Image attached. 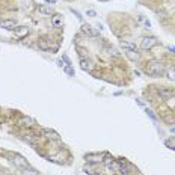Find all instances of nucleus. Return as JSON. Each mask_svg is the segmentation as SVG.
I'll use <instances>...</instances> for the list:
<instances>
[{"label": "nucleus", "mask_w": 175, "mask_h": 175, "mask_svg": "<svg viewBox=\"0 0 175 175\" xmlns=\"http://www.w3.org/2000/svg\"><path fill=\"white\" fill-rule=\"evenodd\" d=\"M80 67H82V69L83 71H88V73H92L94 71V68H95V63L91 61V59H80Z\"/></svg>", "instance_id": "nucleus-5"}, {"label": "nucleus", "mask_w": 175, "mask_h": 175, "mask_svg": "<svg viewBox=\"0 0 175 175\" xmlns=\"http://www.w3.org/2000/svg\"><path fill=\"white\" fill-rule=\"evenodd\" d=\"M156 42H157V39L154 38V36H146V38L142 39V42H140V48H144V50H150L152 46H156Z\"/></svg>", "instance_id": "nucleus-4"}, {"label": "nucleus", "mask_w": 175, "mask_h": 175, "mask_svg": "<svg viewBox=\"0 0 175 175\" xmlns=\"http://www.w3.org/2000/svg\"><path fill=\"white\" fill-rule=\"evenodd\" d=\"M103 161H104V165H106L107 169H110V171H118L119 163H116V161H115V159H112V157H106Z\"/></svg>", "instance_id": "nucleus-8"}, {"label": "nucleus", "mask_w": 175, "mask_h": 175, "mask_svg": "<svg viewBox=\"0 0 175 175\" xmlns=\"http://www.w3.org/2000/svg\"><path fill=\"white\" fill-rule=\"evenodd\" d=\"M42 133H44V136H46L48 140H54V142H59V140H61V136H59L56 131H53V130L44 129L42 130Z\"/></svg>", "instance_id": "nucleus-6"}, {"label": "nucleus", "mask_w": 175, "mask_h": 175, "mask_svg": "<svg viewBox=\"0 0 175 175\" xmlns=\"http://www.w3.org/2000/svg\"><path fill=\"white\" fill-rule=\"evenodd\" d=\"M39 12L44 15H52L53 14V8L52 6H39Z\"/></svg>", "instance_id": "nucleus-16"}, {"label": "nucleus", "mask_w": 175, "mask_h": 175, "mask_svg": "<svg viewBox=\"0 0 175 175\" xmlns=\"http://www.w3.org/2000/svg\"><path fill=\"white\" fill-rule=\"evenodd\" d=\"M63 71H65L68 76H74V71L71 69V67H65V68H63Z\"/></svg>", "instance_id": "nucleus-25"}, {"label": "nucleus", "mask_w": 175, "mask_h": 175, "mask_svg": "<svg viewBox=\"0 0 175 175\" xmlns=\"http://www.w3.org/2000/svg\"><path fill=\"white\" fill-rule=\"evenodd\" d=\"M14 33H15L17 38H24L27 33H29V27H26V26H20V27H15L14 29Z\"/></svg>", "instance_id": "nucleus-10"}, {"label": "nucleus", "mask_w": 175, "mask_h": 175, "mask_svg": "<svg viewBox=\"0 0 175 175\" xmlns=\"http://www.w3.org/2000/svg\"><path fill=\"white\" fill-rule=\"evenodd\" d=\"M92 175H103V174H92Z\"/></svg>", "instance_id": "nucleus-32"}, {"label": "nucleus", "mask_w": 175, "mask_h": 175, "mask_svg": "<svg viewBox=\"0 0 175 175\" xmlns=\"http://www.w3.org/2000/svg\"><path fill=\"white\" fill-rule=\"evenodd\" d=\"M167 79H169V80H174V82H175V68L167 69Z\"/></svg>", "instance_id": "nucleus-23"}, {"label": "nucleus", "mask_w": 175, "mask_h": 175, "mask_svg": "<svg viewBox=\"0 0 175 175\" xmlns=\"http://www.w3.org/2000/svg\"><path fill=\"white\" fill-rule=\"evenodd\" d=\"M0 26L5 27V29H8V30H14L17 27L15 21H12V20H2V21H0Z\"/></svg>", "instance_id": "nucleus-13"}, {"label": "nucleus", "mask_w": 175, "mask_h": 175, "mask_svg": "<svg viewBox=\"0 0 175 175\" xmlns=\"http://www.w3.org/2000/svg\"><path fill=\"white\" fill-rule=\"evenodd\" d=\"M100 2H107V0H100Z\"/></svg>", "instance_id": "nucleus-33"}, {"label": "nucleus", "mask_w": 175, "mask_h": 175, "mask_svg": "<svg viewBox=\"0 0 175 175\" xmlns=\"http://www.w3.org/2000/svg\"><path fill=\"white\" fill-rule=\"evenodd\" d=\"M23 171H24V175H41L38 171H35V169H32V167H29V166L24 167Z\"/></svg>", "instance_id": "nucleus-18"}, {"label": "nucleus", "mask_w": 175, "mask_h": 175, "mask_svg": "<svg viewBox=\"0 0 175 175\" xmlns=\"http://www.w3.org/2000/svg\"><path fill=\"white\" fill-rule=\"evenodd\" d=\"M103 157H104V154H88L85 159L88 163H100V161H103Z\"/></svg>", "instance_id": "nucleus-7"}, {"label": "nucleus", "mask_w": 175, "mask_h": 175, "mask_svg": "<svg viewBox=\"0 0 175 175\" xmlns=\"http://www.w3.org/2000/svg\"><path fill=\"white\" fill-rule=\"evenodd\" d=\"M171 131H172V133H175V127H172V129H171Z\"/></svg>", "instance_id": "nucleus-31"}, {"label": "nucleus", "mask_w": 175, "mask_h": 175, "mask_svg": "<svg viewBox=\"0 0 175 175\" xmlns=\"http://www.w3.org/2000/svg\"><path fill=\"white\" fill-rule=\"evenodd\" d=\"M106 52H107V54H110V56H115V57H118V56H119L118 50H115L113 47H106Z\"/></svg>", "instance_id": "nucleus-20"}, {"label": "nucleus", "mask_w": 175, "mask_h": 175, "mask_svg": "<svg viewBox=\"0 0 175 175\" xmlns=\"http://www.w3.org/2000/svg\"><path fill=\"white\" fill-rule=\"evenodd\" d=\"M82 32L86 33L88 36H92V38H94V36H97V32L92 30V27L91 26H88V24H83V26H82Z\"/></svg>", "instance_id": "nucleus-14"}, {"label": "nucleus", "mask_w": 175, "mask_h": 175, "mask_svg": "<svg viewBox=\"0 0 175 175\" xmlns=\"http://www.w3.org/2000/svg\"><path fill=\"white\" fill-rule=\"evenodd\" d=\"M69 11H71V12H73V14H74V15L77 17V18H79V20H82V15H80V12H79V11H76V9H69Z\"/></svg>", "instance_id": "nucleus-26"}, {"label": "nucleus", "mask_w": 175, "mask_h": 175, "mask_svg": "<svg viewBox=\"0 0 175 175\" xmlns=\"http://www.w3.org/2000/svg\"><path fill=\"white\" fill-rule=\"evenodd\" d=\"M145 71H146V74H150L151 77H161L163 74H165V68H163V65H161L160 62H156V61L150 62V63L146 65Z\"/></svg>", "instance_id": "nucleus-1"}, {"label": "nucleus", "mask_w": 175, "mask_h": 175, "mask_svg": "<svg viewBox=\"0 0 175 175\" xmlns=\"http://www.w3.org/2000/svg\"><path fill=\"white\" fill-rule=\"evenodd\" d=\"M20 127H32L33 125V119L32 118H27V116H23V118H20L18 122H17Z\"/></svg>", "instance_id": "nucleus-12"}, {"label": "nucleus", "mask_w": 175, "mask_h": 175, "mask_svg": "<svg viewBox=\"0 0 175 175\" xmlns=\"http://www.w3.org/2000/svg\"><path fill=\"white\" fill-rule=\"evenodd\" d=\"M125 54H127V57H129L130 61H137L139 59V53L137 52H133V50H127Z\"/></svg>", "instance_id": "nucleus-17"}, {"label": "nucleus", "mask_w": 175, "mask_h": 175, "mask_svg": "<svg viewBox=\"0 0 175 175\" xmlns=\"http://www.w3.org/2000/svg\"><path fill=\"white\" fill-rule=\"evenodd\" d=\"M159 95L163 100H169L172 95H174V91L169 89V88H159Z\"/></svg>", "instance_id": "nucleus-9"}, {"label": "nucleus", "mask_w": 175, "mask_h": 175, "mask_svg": "<svg viewBox=\"0 0 175 175\" xmlns=\"http://www.w3.org/2000/svg\"><path fill=\"white\" fill-rule=\"evenodd\" d=\"M169 50H171L172 53H175V47H172V46H171V47H169Z\"/></svg>", "instance_id": "nucleus-30"}, {"label": "nucleus", "mask_w": 175, "mask_h": 175, "mask_svg": "<svg viewBox=\"0 0 175 175\" xmlns=\"http://www.w3.org/2000/svg\"><path fill=\"white\" fill-rule=\"evenodd\" d=\"M24 140H27V142H30V144H35V142L38 140V136H35V134H26V136H24Z\"/></svg>", "instance_id": "nucleus-19"}, {"label": "nucleus", "mask_w": 175, "mask_h": 175, "mask_svg": "<svg viewBox=\"0 0 175 175\" xmlns=\"http://www.w3.org/2000/svg\"><path fill=\"white\" fill-rule=\"evenodd\" d=\"M88 15H89V17H95V15H97V12H95L94 9H89V11H88Z\"/></svg>", "instance_id": "nucleus-29"}, {"label": "nucleus", "mask_w": 175, "mask_h": 175, "mask_svg": "<svg viewBox=\"0 0 175 175\" xmlns=\"http://www.w3.org/2000/svg\"><path fill=\"white\" fill-rule=\"evenodd\" d=\"M39 48L44 50V52H48V50H57V46H53L52 39L48 36H44V38L39 39Z\"/></svg>", "instance_id": "nucleus-3"}, {"label": "nucleus", "mask_w": 175, "mask_h": 175, "mask_svg": "<svg viewBox=\"0 0 175 175\" xmlns=\"http://www.w3.org/2000/svg\"><path fill=\"white\" fill-rule=\"evenodd\" d=\"M165 144H166L167 148H171V150H175V137H171V139H167Z\"/></svg>", "instance_id": "nucleus-21"}, {"label": "nucleus", "mask_w": 175, "mask_h": 175, "mask_svg": "<svg viewBox=\"0 0 175 175\" xmlns=\"http://www.w3.org/2000/svg\"><path fill=\"white\" fill-rule=\"evenodd\" d=\"M121 47L125 50V52H127V50H133V52L136 50V46H134V44H131V42H129V41H122Z\"/></svg>", "instance_id": "nucleus-15"}, {"label": "nucleus", "mask_w": 175, "mask_h": 175, "mask_svg": "<svg viewBox=\"0 0 175 175\" xmlns=\"http://www.w3.org/2000/svg\"><path fill=\"white\" fill-rule=\"evenodd\" d=\"M59 23H61V17H54V18H53V24H54V26H59Z\"/></svg>", "instance_id": "nucleus-28"}, {"label": "nucleus", "mask_w": 175, "mask_h": 175, "mask_svg": "<svg viewBox=\"0 0 175 175\" xmlns=\"http://www.w3.org/2000/svg\"><path fill=\"white\" fill-rule=\"evenodd\" d=\"M118 172H119L121 175H129L130 174L129 163L124 161V160H121V161H119V166H118Z\"/></svg>", "instance_id": "nucleus-11"}, {"label": "nucleus", "mask_w": 175, "mask_h": 175, "mask_svg": "<svg viewBox=\"0 0 175 175\" xmlns=\"http://www.w3.org/2000/svg\"><path fill=\"white\" fill-rule=\"evenodd\" d=\"M145 112H146V115H148V116L151 118L152 121H157V119H159V118H157V116L154 115V112H152V110H150V109H145Z\"/></svg>", "instance_id": "nucleus-24"}, {"label": "nucleus", "mask_w": 175, "mask_h": 175, "mask_svg": "<svg viewBox=\"0 0 175 175\" xmlns=\"http://www.w3.org/2000/svg\"><path fill=\"white\" fill-rule=\"evenodd\" d=\"M77 50H79V54H80V57H82V59H86V57L89 56V54H88V52L85 50L83 47H77Z\"/></svg>", "instance_id": "nucleus-22"}, {"label": "nucleus", "mask_w": 175, "mask_h": 175, "mask_svg": "<svg viewBox=\"0 0 175 175\" xmlns=\"http://www.w3.org/2000/svg\"><path fill=\"white\" fill-rule=\"evenodd\" d=\"M9 159H11V161H12L17 167H20V169H24V167L29 166L27 160L24 159V157H21V156H18V154H9Z\"/></svg>", "instance_id": "nucleus-2"}, {"label": "nucleus", "mask_w": 175, "mask_h": 175, "mask_svg": "<svg viewBox=\"0 0 175 175\" xmlns=\"http://www.w3.org/2000/svg\"><path fill=\"white\" fill-rule=\"evenodd\" d=\"M62 61L67 62V67H71V61H69V57L67 56V54H63V57H62Z\"/></svg>", "instance_id": "nucleus-27"}]
</instances>
